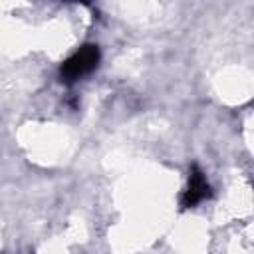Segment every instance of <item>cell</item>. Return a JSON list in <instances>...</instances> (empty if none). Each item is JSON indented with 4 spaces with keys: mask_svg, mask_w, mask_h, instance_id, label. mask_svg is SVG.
Segmentation results:
<instances>
[{
    "mask_svg": "<svg viewBox=\"0 0 254 254\" xmlns=\"http://www.w3.org/2000/svg\"><path fill=\"white\" fill-rule=\"evenodd\" d=\"M206 196H210V187H208L202 171L198 167H192L190 169V177H189V187H187V190L183 194V206L190 208V206L198 204Z\"/></svg>",
    "mask_w": 254,
    "mask_h": 254,
    "instance_id": "7a4b0ae2",
    "label": "cell"
},
{
    "mask_svg": "<svg viewBox=\"0 0 254 254\" xmlns=\"http://www.w3.org/2000/svg\"><path fill=\"white\" fill-rule=\"evenodd\" d=\"M99 62V48L93 44H85L81 46L71 58H67L60 69L62 81H75L81 75L89 73Z\"/></svg>",
    "mask_w": 254,
    "mask_h": 254,
    "instance_id": "6da1fadb",
    "label": "cell"
}]
</instances>
